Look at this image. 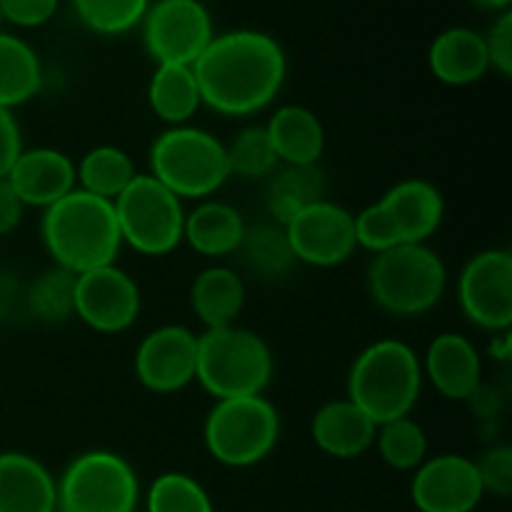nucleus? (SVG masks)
Segmentation results:
<instances>
[{
    "mask_svg": "<svg viewBox=\"0 0 512 512\" xmlns=\"http://www.w3.org/2000/svg\"><path fill=\"white\" fill-rule=\"evenodd\" d=\"M200 98L215 113L243 118L278 98L288 60L278 40L258 30L215 35L193 63Z\"/></svg>",
    "mask_w": 512,
    "mask_h": 512,
    "instance_id": "nucleus-1",
    "label": "nucleus"
},
{
    "mask_svg": "<svg viewBox=\"0 0 512 512\" xmlns=\"http://www.w3.org/2000/svg\"><path fill=\"white\" fill-rule=\"evenodd\" d=\"M40 235L55 265L73 275L113 265L123 245L113 203L80 188L45 208Z\"/></svg>",
    "mask_w": 512,
    "mask_h": 512,
    "instance_id": "nucleus-2",
    "label": "nucleus"
},
{
    "mask_svg": "<svg viewBox=\"0 0 512 512\" xmlns=\"http://www.w3.org/2000/svg\"><path fill=\"white\" fill-rule=\"evenodd\" d=\"M423 388L418 353L403 340H378L355 358L348 375V400H353L375 425L408 418Z\"/></svg>",
    "mask_w": 512,
    "mask_h": 512,
    "instance_id": "nucleus-3",
    "label": "nucleus"
},
{
    "mask_svg": "<svg viewBox=\"0 0 512 512\" xmlns=\"http://www.w3.org/2000/svg\"><path fill=\"white\" fill-rule=\"evenodd\" d=\"M273 378V353L260 335L228 325L198 335L195 380L215 400L263 395Z\"/></svg>",
    "mask_w": 512,
    "mask_h": 512,
    "instance_id": "nucleus-4",
    "label": "nucleus"
},
{
    "mask_svg": "<svg viewBox=\"0 0 512 512\" xmlns=\"http://www.w3.org/2000/svg\"><path fill=\"white\" fill-rule=\"evenodd\" d=\"M448 270L425 243H403L375 255L368 270L370 298L390 315L415 318L433 310L445 295Z\"/></svg>",
    "mask_w": 512,
    "mask_h": 512,
    "instance_id": "nucleus-5",
    "label": "nucleus"
},
{
    "mask_svg": "<svg viewBox=\"0 0 512 512\" xmlns=\"http://www.w3.org/2000/svg\"><path fill=\"white\" fill-rule=\"evenodd\" d=\"M150 170L168 190L183 198H208L230 178L225 143L190 125H173L150 145Z\"/></svg>",
    "mask_w": 512,
    "mask_h": 512,
    "instance_id": "nucleus-6",
    "label": "nucleus"
},
{
    "mask_svg": "<svg viewBox=\"0 0 512 512\" xmlns=\"http://www.w3.org/2000/svg\"><path fill=\"white\" fill-rule=\"evenodd\" d=\"M278 438V410L263 395L215 400L203 425L205 448L228 468L260 463L273 453Z\"/></svg>",
    "mask_w": 512,
    "mask_h": 512,
    "instance_id": "nucleus-7",
    "label": "nucleus"
},
{
    "mask_svg": "<svg viewBox=\"0 0 512 512\" xmlns=\"http://www.w3.org/2000/svg\"><path fill=\"white\" fill-rule=\"evenodd\" d=\"M120 238L143 255H168L183 243V200L153 175H135L113 200Z\"/></svg>",
    "mask_w": 512,
    "mask_h": 512,
    "instance_id": "nucleus-8",
    "label": "nucleus"
},
{
    "mask_svg": "<svg viewBox=\"0 0 512 512\" xmlns=\"http://www.w3.org/2000/svg\"><path fill=\"white\" fill-rule=\"evenodd\" d=\"M138 475L110 450H90L65 468L58 483V512H135Z\"/></svg>",
    "mask_w": 512,
    "mask_h": 512,
    "instance_id": "nucleus-9",
    "label": "nucleus"
},
{
    "mask_svg": "<svg viewBox=\"0 0 512 512\" xmlns=\"http://www.w3.org/2000/svg\"><path fill=\"white\" fill-rule=\"evenodd\" d=\"M143 20L145 48L158 65H193L215 38L213 20L200 0H158Z\"/></svg>",
    "mask_w": 512,
    "mask_h": 512,
    "instance_id": "nucleus-10",
    "label": "nucleus"
},
{
    "mask_svg": "<svg viewBox=\"0 0 512 512\" xmlns=\"http://www.w3.org/2000/svg\"><path fill=\"white\" fill-rule=\"evenodd\" d=\"M458 300L465 318L490 333L512 325V255L490 248L465 263L458 280Z\"/></svg>",
    "mask_w": 512,
    "mask_h": 512,
    "instance_id": "nucleus-11",
    "label": "nucleus"
},
{
    "mask_svg": "<svg viewBox=\"0 0 512 512\" xmlns=\"http://www.w3.org/2000/svg\"><path fill=\"white\" fill-rule=\"evenodd\" d=\"M295 260L315 268H335L355 253L353 215L333 200H318L283 225Z\"/></svg>",
    "mask_w": 512,
    "mask_h": 512,
    "instance_id": "nucleus-12",
    "label": "nucleus"
},
{
    "mask_svg": "<svg viewBox=\"0 0 512 512\" xmlns=\"http://www.w3.org/2000/svg\"><path fill=\"white\" fill-rule=\"evenodd\" d=\"M140 315L138 283L118 265L75 275V318L98 333H123Z\"/></svg>",
    "mask_w": 512,
    "mask_h": 512,
    "instance_id": "nucleus-13",
    "label": "nucleus"
},
{
    "mask_svg": "<svg viewBox=\"0 0 512 512\" xmlns=\"http://www.w3.org/2000/svg\"><path fill=\"white\" fill-rule=\"evenodd\" d=\"M198 335L185 325H163L140 340L135 350V375L158 395L178 393L195 380Z\"/></svg>",
    "mask_w": 512,
    "mask_h": 512,
    "instance_id": "nucleus-14",
    "label": "nucleus"
},
{
    "mask_svg": "<svg viewBox=\"0 0 512 512\" xmlns=\"http://www.w3.org/2000/svg\"><path fill=\"white\" fill-rule=\"evenodd\" d=\"M483 495L478 465L465 455H435L415 470L413 503L420 512H473Z\"/></svg>",
    "mask_w": 512,
    "mask_h": 512,
    "instance_id": "nucleus-15",
    "label": "nucleus"
},
{
    "mask_svg": "<svg viewBox=\"0 0 512 512\" xmlns=\"http://www.w3.org/2000/svg\"><path fill=\"white\" fill-rule=\"evenodd\" d=\"M8 183L20 203L45 210L75 190L78 178L68 155L55 148H33L18 155L8 173Z\"/></svg>",
    "mask_w": 512,
    "mask_h": 512,
    "instance_id": "nucleus-16",
    "label": "nucleus"
},
{
    "mask_svg": "<svg viewBox=\"0 0 512 512\" xmlns=\"http://www.w3.org/2000/svg\"><path fill=\"white\" fill-rule=\"evenodd\" d=\"M378 203L393 223L400 243H425L440 228L445 215L440 190L420 178L400 180Z\"/></svg>",
    "mask_w": 512,
    "mask_h": 512,
    "instance_id": "nucleus-17",
    "label": "nucleus"
},
{
    "mask_svg": "<svg viewBox=\"0 0 512 512\" xmlns=\"http://www.w3.org/2000/svg\"><path fill=\"white\" fill-rule=\"evenodd\" d=\"M420 365L443 398L468 400L478 393L483 363L475 345L465 335L440 333L428 345L425 363Z\"/></svg>",
    "mask_w": 512,
    "mask_h": 512,
    "instance_id": "nucleus-18",
    "label": "nucleus"
},
{
    "mask_svg": "<svg viewBox=\"0 0 512 512\" xmlns=\"http://www.w3.org/2000/svg\"><path fill=\"white\" fill-rule=\"evenodd\" d=\"M0 512H58V483L25 453H0Z\"/></svg>",
    "mask_w": 512,
    "mask_h": 512,
    "instance_id": "nucleus-19",
    "label": "nucleus"
},
{
    "mask_svg": "<svg viewBox=\"0 0 512 512\" xmlns=\"http://www.w3.org/2000/svg\"><path fill=\"white\" fill-rule=\"evenodd\" d=\"M315 445L333 458L350 460L360 458L375 445L378 425L353 403V400H330L310 423Z\"/></svg>",
    "mask_w": 512,
    "mask_h": 512,
    "instance_id": "nucleus-20",
    "label": "nucleus"
},
{
    "mask_svg": "<svg viewBox=\"0 0 512 512\" xmlns=\"http://www.w3.org/2000/svg\"><path fill=\"white\" fill-rule=\"evenodd\" d=\"M270 145L280 163L318 165L325 150V128L305 105H283L265 125Z\"/></svg>",
    "mask_w": 512,
    "mask_h": 512,
    "instance_id": "nucleus-21",
    "label": "nucleus"
},
{
    "mask_svg": "<svg viewBox=\"0 0 512 512\" xmlns=\"http://www.w3.org/2000/svg\"><path fill=\"white\" fill-rule=\"evenodd\" d=\"M245 230L248 225L233 205L203 200L190 213H185L183 240L205 258H223L238 253Z\"/></svg>",
    "mask_w": 512,
    "mask_h": 512,
    "instance_id": "nucleus-22",
    "label": "nucleus"
},
{
    "mask_svg": "<svg viewBox=\"0 0 512 512\" xmlns=\"http://www.w3.org/2000/svg\"><path fill=\"white\" fill-rule=\"evenodd\" d=\"M430 70L445 85L478 83L490 68L485 38L468 28H450L430 45Z\"/></svg>",
    "mask_w": 512,
    "mask_h": 512,
    "instance_id": "nucleus-23",
    "label": "nucleus"
},
{
    "mask_svg": "<svg viewBox=\"0 0 512 512\" xmlns=\"http://www.w3.org/2000/svg\"><path fill=\"white\" fill-rule=\"evenodd\" d=\"M245 305V283L235 270L213 265L195 275L190 285V308L208 330L235 325Z\"/></svg>",
    "mask_w": 512,
    "mask_h": 512,
    "instance_id": "nucleus-24",
    "label": "nucleus"
},
{
    "mask_svg": "<svg viewBox=\"0 0 512 512\" xmlns=\"http://www.w3.org/2000/svg\"><path fill=\"white\" fill-rule=\"evenodd\" d=\"M148 103L163 123H188L203 105L193 65H158L148 85Z\"/></svg>",
    "mask_w": 512,
    "mask_h": 512,
    "instance_id": "nucleus-25",
    "label": "nucleus"
},
{
    "mask_svg": "<svg viewBox=\"0 0 512 512\" xmlns=\"http://www.w3.org/2000/svg\"><path fill=\"white\" fill-rule=\"evenodd\" d=\"M318 200H325V173L320 165H285L275 170L265 193L268 213L278 225H285Z\"/></svg>",
    "mask_w": 512,
    "mask_h": 512,
    "instance_id": "nucleus-26",
    "label": "nucleus"
},
{
    "mask_svg": "<svg viewBox=\"0 0 512 512\" xmlns=\"http://www.w3.org/2000/svg\"><path fill=\"white\" fill-rule=\"evenodd\" d=\"M43 68L25 40L0 33V108L10 110L40 93Z\"/></svg>",
    "mask_w": 512,
    "mask_h": 512,
    "instance_id": "nucleus-27",
    "label": "nucleus"
},
{
    "mask_svg": "<svg viewBox=\"0 0 512 512\" xmlns=\"http://www.w3.org/2000/svg\"><path fill=\"white\" fill-rule=\"evenodd\" d=\"M135 175L138 173H135L133 158L115 145H98L88 150L75 168L80 190L110 200V203L133 183Z\"/></svg>",
    "mask_w": 512,
    "mask_h": 512,
    "instance_id": "nucleus-28",
    "label": "nucleus"
},
{
    "mask_svg": "<svg viewBox=\"0 0 512 512\" xmlns=\"http://www.w3.org/2000/svg\"><path fill=\"white\" fill-rule=\"evenodd\" d=\"M238 253L243 255L248 268L263 278H283L298 263L290 250L285 228L278 223L255 225V228L245 230Z\"/></svg>",
    "mask_w": 512,
    "mask_h": 512,
    "instance_id": "nucleus-29",
    "label": "nucleus"
},
{
    "mask_svg": "<svg viewBox=\"0 0 512 512\" xmlns=\"http://www.w3.org/2000/svg\"><path fill=\"white\" fill-rule=\"evenodd\" d=\"M375 445L380 458L395 470H418L428 460V435L410 415L378 425Z\"/></svg>",
    "mask_w": 512,
    "mask_h": 512,
    "instance_id": "nucleus-30",
    "label": "nucleus"
},
{
    "mask_svg": "<svg viewBox=\"0 0 512 512\" xmlns=\"http://www.w3.org/2000/svg\"><path fill=\"white\" fill-rule=\"evenodd\" d=\"M30 313L40 323H65L75 315V275L63 268H50L35 278L28 295Z\"/></svg>",
    "mask_w": 512,
    "mask_h": 512,
    "instance_id": "nucleus-31",
    "label": "nucleus"
},
{
    "mask_svg": "<svg viewBox=\"0 0 512 512\" xmlns=\"http://www.w3.org/2000/svg\"><path fill=\"white\" fill-rule=\"evenodd\" d=\"M225 155H228L230 175L248 180L268 178L270 173L278 170L280 163L268 133H265V125H250V128L240 130L233 143L225 145Z\"/></svg>",
    "mask_w": 512,
    "mask_h": 512,
    "instance_id": "nucleus-32",
    "label": "nucleus"
},
{
    "mask_svg": "<svg viewBox=\"0 0 512 512\" xmlns=\"http://www.w3.org/2000/svg\"><path fill=\"white\" fill-rule=\"evenodd\" d=\"M148 512H213V503L195 478L163 473L148 490Z\"/></svg>",
    "mask_w": 512,
    "mask_h": 512,
    "instance_id": "nucleus-33",
    "label": "nucleus"
},
{
    "mask_svg": "<svg viewBox=\"0 0 512 512\" xmlns=\"http://www.w3.org/2000/svg\"><path fill=\"white\" fill-rule=\"evenodd\" d=\"M78 18L90 30L118 35L138 25L148 13V0H73Z\"/></svg>",
    "mask_w": 512,
    "mask_h": 512,
    "instance_id": "nucleus-34",
    "label": "nucleus"
},
{
    "mask_svg": "<svg viewBox=\"0 0 512 512\" xmlns=\"http://www.w3.org/2000/svg\"><path fill=\"white\" fill-rule=\"evenodd\" d=\"M355 225V243L360 248L370 250V253H385V250L395 248V245H403L398 240L393 223L385 215V210L380 208V203L368 205L365 210H360L358 215H353Z\"/></svg>",
    "mask_w": 512,
    "mask_h": 512,
    "instance_id": "nucleus-35",
    "label": "nucleus"
},
{
    "mask_svg": "<svg viewBox=\"0 0 512 512\" xmlns=\"http://www.w3.org/2000/svg\"><path fill=\"white\" fill-rule=\"evenodd\" d=\"M478 475L483 480L485 493H495L500 498H508L512 493V450L508 445H498V448H490L483 455V460H478Z\"/></svg>",
    "mask_w": 512,
    "mask_h": 512,
    "instance_id": "nucleus-36",
    "label": "nucleus"
},
{
    "mask_svg": "<svg viewBox=\"0 0 512 512\" xmlns=\"http://www.w3.org/2000/svg\"><path fill=\"white\" fill-rule=\"evenodd\" d=\"M58 10V0H0V18L23 28L48 23Z\"/></svg>",
    "mask_w": 512,
    "mask_h": 512,
    "instance_id": "nucleus-37",
    "label": "nucleus"
},
{
    "mask_svg": "<svg viewBox=\"0 0 512 512\" xmlns=\"http://www.w3.org/2000/svg\"><path fill=\"white\" fill-rule=\"evenodd\" d=\"M485 45H488L490 65H493L503 78H510L512 75V13L500 15L495 28L490 30V35L485 38Z\"/></svg>",
    "mask_w": 512,
    "mask_h": 512,
    "instance_id": "nucleus-38",
    "label": "nucleus"
},
{
    "mask_svg": "<svg viewBox=\"0 0 512 512\" xmlns=\"http://www.w3.org/2000/svg\"><path fill=\"white\" fill-rule=\"evenodd\" d=\"M20 153H23V140H20L18 123L10 110L0 108V178H8Z\"/></svg>",
    "mask_w": 512,
    "mask_h": 512,
    "instance_id": "nucleus-39",
    "label": "nucleus"
},
{
    "mask_svg": "<svg viewBox=\"0 0 512 512\" xmlns=\"http://www.w3.org/2000/svg\"><path fill=\"white\" fill-rule=\"evenodd\" d=\"M23 210L25 205L10 188L8 178H0V235H8L18 228L20 220H23Z\"/></svg>",
    "mask_w": 512,
    "mask_h": 512,
    "instance_id": "nucleus-40",
    "label": "nucleus"
},
{
    "mask_svg": "<svg viewBox=\"0 0 512 512\" xmlns=\"http://www.w3.org/2000/svg\"><path fill=\"white\" fill-rule=\"evenodd\" d=\"M510 348H512L510 330H505V333H500L498 338H493V345H490V353H493V358H498V360H503V363H508V360H510Z\"/></svg>",
    "mask_w": 512,
    "mask_h": 512,
    "instance_id": "nucleus-41",
    "label": "nucleus"
},
{
    "mask_svg": "<svg viewBox=\"0 0 512 512\" xmlns=\"http://www.w3.org/2000/svg\"><path fill=\"white\" fill-rule=\"evenodd\" d=\"M480 3H485V5H493V8H505V5H508L510 0H480Z\"/></svg>",
    "mask_w": 512,
    "mask_h": 512,
    "instance_id": "nucleus-42",
    "label": "nucleus"
}]
</instances>
